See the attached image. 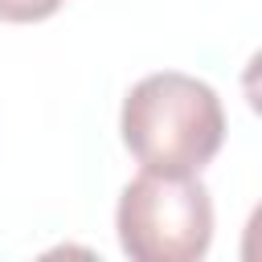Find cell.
Instances as JSON below:
<instances>
[{
    "label": "cell",
    "instance_id": "obj_1",
    "mask_svg": "<svg viewBox=\"0 0 262 262\" xmlns=\"http://www.w3.org/2000/svg\"><path fill=\"white\" fill-rule=\"evenodd\" d=\"M119 131L139 168L201 172L225 143V111L209 82L180 70H160L127 90Z\"/></svg>",
    "mask_w": 262,
    "mask_h": 262
},
{
    "label": "cell",
    "instance_id": "obj_2",
    "mask_svg": "<svg viewBox=\"0 0 262 262\" xmlns=\"http://www.w3.org/2000/svg\"><path fill=\"white\" fill-rule=\"evenodd\" d=\"M115 229L135 262H196L213 242V196L196 172L143 168L119 196Z\"/></svg>",
    "mask_w": 262,
    "mask_h": 262
},
{
    "label": "cell",
    "instance_id": "obj_3",
    "mask_svg": "<svg viewBox=\"0 0 262 262\" xmlns=\"http://www.w3.org/2000/svg\"><path fill=\"white\" fill-rule=\"evenodd\" d=\"M66 0H0V20L8 25H33V20H45L61 8Z\"/></svg>",
    "mask_w": 262,
    "mask_h": 262
}]
</instances>
